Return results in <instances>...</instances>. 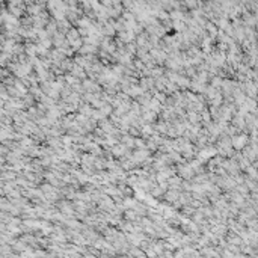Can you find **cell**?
I'll use <instances>...</instances> for the list:
<instances>
[{
	"label": "cell",
	"mask_w": 258,
	"mask_h": 258,
	"mask_svg": "<svg viewBox=\"0 0 258 258\" xmlns=\"http://www.w3.org/2000/svg\"><path fill=\"white\" fill-rule=\"evenodd\" d=\"M246 142H248V137L243 134V136H239V137H234L232 139V144H234V146L237 148V149H240V148H243V146L246 145Z\"/></svg>",
	"instance_id": "obj_1"
},
{
	"label": "cell",
	"mask_w": 258,
	"mask_h": 258,
	"mask_svg": "<svg viewBox=\"0 0 258 258\" xmlns=\"http://www.w3.org/2000/svg\"><path fill=\"white\" fill-rule=\"evenodd\" d=\"M144 118H145V121H149V122H153V119L156 118V113H154V112H146Z\"/></svg>",
	"instance_id": "obj_2"
}]
</instances>
